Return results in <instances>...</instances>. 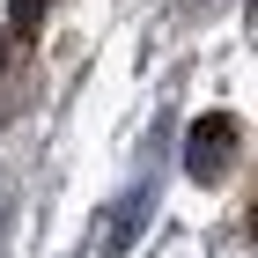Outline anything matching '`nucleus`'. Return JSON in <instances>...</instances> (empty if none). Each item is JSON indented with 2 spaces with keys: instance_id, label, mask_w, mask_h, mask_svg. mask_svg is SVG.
Segmentation results:
<instances>
[{
  "instance_id": "nucleus-1",
  "label": "nucleus",
  "mask_w": 258,
  "mask_h": 258,
  "mask_svg": "<svg viewBox=\"0 0 258 258\" xmlns=\"http://www.w3.org/2000/svg\"><path fill=\"white\" fill-rule=\"evenodd\" d=\"M229 162H236V125H229V118L214 111V118H199V125H192L184 170H192L199 184H221V177H229Z\"/></svg>"
},
{
  "instance_id": "nucleus-2",
  "label": "nucleus",
  "mask_w": 258,
  "mask_h": 258,
  "mask_svg": "<svg viewBox=\"0 0 258 258\" xmlns=\"http://www.w3.org/2000/svg\"><path fill=\"white\" fill-rule=\"evenodd\" d=\"M140 207H148V192H125L111 214H103V258H118L125 243H133V221H140Z\"/></svg>"
}]
</instances>
